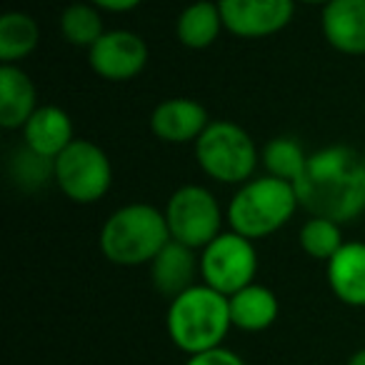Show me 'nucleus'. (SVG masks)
I'll list each match as a JSON object with an SVG mask.
<instances>
[{
  "instance_id": "nucleus-16",
  "label": "nucleus",
  "mask_w": 365,
  "mask_h": 365,
  "mask_svg": "<svg viewBox=\"0 0 365 365\" xmlns=\"http://www.w3.org/2000/svg\"><path fill=\"white\" fill-rule=\"evenodd\" d=\"M36 110V83L16 63H3L0 68V125L6 130H23L28 118Z\"/></svg>"
},
{
  "instance_id": "nucleus-14",
  "label": "nucleus",
  "mask_w": 365,
  "mask_h": 365,
  "mask_svg": "<svg viewBox=\"0 0 365 365\" xmlns=\"http://www.w3.org/2000/svg\"><path fill=\"white\" fill-rule=\"evenodd\" d=\"M195 253H198V250L178 243V240H170V243L150 260L153 288L160 295H168V298H175L182 290L193 288L195 275L200 273V260Z\"/></svg>"
},
{
  "instance_id": "nucleus-26",
  "label": "nucleus",
  "mask_w": 365,
  "mask_h": 365,
  "mask_svg": "<svg viewBox=\"0 0 365 365\" xmlns=\"http://www.w3.org/2000/svg\"><path fill=\"white\" fill-rule=\"evenodd\" d=\"M348 365H365V348L355 350V353L348 358Z\"/></svg>"
},
{
  "instance_id": "nucleus-18",
  "label": "nucleus",
  "mask_w": 365,
  "mask_h": 365,
  "mask_svg": "<svg viewBox=\"0 0 365 365\" xmlns=\"http://www.w3.org/2000/svg\"><path fill=\"white\" fill-rule=\"evenodd\" d=\"M220 31H225L223 16L213 0H195L188 8H182L175 21V38L188 51L210 48L220 38Z\"/></svg>"
},
{
  "instance_id": "nucleus-9",
  "label": "nucleus",
  "mask_w": 365,
  "mask_h": 365,
  "mask_svg": "<svg viewBox=\"0 0 365 365\" xmlns=\"http://www.w3.org/2000/svg\"><path fill=\"white\" fill-rule=\"evenodd\" d=\"M218 8L225 31L245 41L275 36L295 16V0H218Z\"/></svg>"
},
{
  "instance_id": "nucleus-10",
  "label": "nucleus",
  "mask_w": 365,
  "mask_h": 365,
  "mask_svg": "<svg viewBox=\"0 0 365 365\" xmlns=\"http://www.w3.org/2000/svg\"><path fill=\"white\" fill-rule=\"evenodd\" d=\"M148 46L133 31H106L88 51V63L93 73L103 81L125 83L140 76L148 66Z\"/></svg>"
},
{
  "instance_id": "nucleus-24",
  "label": "nucleus",
  "mask_w": 365,
  "mask_h": 365,
  "mask_svg": "<svg viewBox=\"0 0 365 365\" xmlns=\"http://www.w3.org/2000/svg\"><path fill=\"white\" fill-rule=\"evenodd\" d=\"M185 365H245V360L240 358L238 353L228 348H213V350H205V353H195L188 355V363Z\"/></svg>"
},
{
  "instance_id": "nucleus-11",
  "label": "nucleus",
  "mask_w": 365,
  "mask_h": 365,
  "mask_svg": "<svg viewBox=\"0 0 365 365\" xmlns=\"http://www.w3.org/2000/svg\"><path fill=\"white\" fill-rule=\"evenodd\" d=\"M208 125V110L203 103L193 98H165L150 113L153 135L170 145L195 143Z\"/></svg>"
},
{
  "instance_id": "nucleus-4",
  "label": "nucleus",
  "mask_w": 365,
  "mask_h": 365,
  "mask_svg": "<svg viewBox=\"0 0 365 365\" xmlns=\"http://www.w3.org/2000/svg\"><path fill=\"white\" fill-rule=\"evenodd\" d=\"M298 208L293 182L275 175H260L250 178L235 190L225 210V220L230 230L250 240H260L283 228Z\"/></svg>"
},
{
  "instance_id": "nucleus-1",
  "label": "nucleus",
  "mask_w": 365,
  "mask_h": 365,
  "mask_svg": "<svg viewBox=\"0 0 365 365\" xmlns=\"http://www.w3.org/2000/svg\"><path fill=\"white\" fill-rule=\"evenodd\" d=\"M293 185L308 215L353 223L365 213V153L343 143L320 148L308 155Z\"/></svg>"
},
{
  "instance_id": "nucleus-20",
  "label": "nucleus",
  "mask_w": 365,
  "mask_h": 365,
  "mask_svg": "<svg viewBox=\"0 0 365 365\" xmlns=\"http://www.w3.org/2000/svg\"><path fill=\"white\" fill-rule=\"evenodd\" d=\"M260 163L265 168V175L283 178V180L295 182L308 163V153L303 150L300 140L290 135L270 138L260 150Z\"/></svg>"
},
{
  "instance_id": "nucleus-3",
  "label": "nucleus",
  "mask_w": 365,
  "mask_h": 365,
  "mask_svg": "<svg viewBox=\"0 0 365 365\" xmlns=\"http://www.w3.org/2000/svg\"><path fill=\"white\" fill-rule=\"evenodd\" d=\"M165 213L150 203H128L113 210L101 228V253L120 268L150 265L170 243Z\"/></svg>"
},
{
  "instance_id": "nucleus-23",
  "label": "nucleus",
  "mask_w": 365,
  "mask_h": 365,
  "mask_svg": "<svg viewBox=\"0 0 365 365\" xmlns=\"http://www.w3.org/2000/svg\"><path fill=\"white\" fill-rule=\"evenodd\" d=\"M11 173L23 188H38V185H46L48 180H56V160L38 155L36 150L23 145V150L13 158Z\"/></svg>"
},
{
  "instance_id": "nucleus-27",
  "label": "nucleus",
  "mask_w": 365,
  "mask_h": 365,
  "mask_svg": "<svg viewBox=\"0 0 365 365\" xmlns=\"http://www.w3.org/2000/svg\"><path fill=\"white\" fill-rule=\"evenodd\" d=\"M295 3H303V6H313V8H325L330 0H295Z\"/></svg>"
},
{
  "instance_id": "nucleus-17",
  "label": "nucleus",
  "mask_w": 365,
  "mask_h": 365,
  "mask_svg": "<svg viewBox=\"0 0 365 365\" xmlns=\"http://www.w3.org/2000/svg\"><path fill=\"white\" fill-rule=\"evenodd\" d=\"M280 315L278 295L260 283H250L230 295V318L233 328L243 333H263L273 328Z\"/></svg>"
},
{
  "instance_id": "nucleus-13",
  "label": "nucleus",
  "mask_w": 365,
  "mask_h": 365,
  "mask_svg": "<svg viewBox=\"0 0 365 365\" xmlns=\"http://www.w3.org/2000/svg\"><path fill=\"white\" fill-rule=\"evenodd\" d=\"M325 278L340 303L365 308V243L345 240L343 248L325 263Z\"/></svg>"
},
{
  "instance_id": "nucleus-5",
  "label": "nucleus",
  "mask_w": 365,
  "mask_h": 365,
  "mask_svg": "<svg viewBox=\"0 0 365 365\" xmlns=\"http://www.w3.org/2000/svg\"><path fill=\"white\" fill-rule=\"evenodd\" d=\"M193 145L200 170L225 185L248 182L260 163V150L250 133L233 120H210Z\"/></svg>"
},
{
  "instance_id": "nucleus-21",
  "label": "nucleus",
  "mask_w": 365,
  "mask_h": 365,
  "mask_svg": "<svg viewBox=\"0 0 365 365\" xmlns=\"http://www.w3.org/2000/svg\"><path fill=\"white\" fill-rule=\"evenodd\" d=\"M61 33L71 46L91 51L98 38L106 33L103 11L93 3H73L61 13Z\"/></svg>"
},
{
  "instance_id": "nucleus-22",
  "label": "nucleus",
  "mask_w": 365,
  "mask_h": 365,
  "mask_svg": "<svg viewBox=\"0 0 365 365\" xmlns=\"http://www.w3.org/2000/svg\"><path fill=\"white\" fill-rule=\"evenodd\" d=\"M298 240L305 255H310L313 260H323V263H328L345 243L340 223L320 218V215H310V218L305 220L303 228H300Z\"/></svg>"
},
{
  "instance_id": "nucleus-15",
  "label": "nucleus",
  "mask_w": 365,
  "mask_h": 365,
  "mask_svg": "<svg viewBox=\"0 0 365 365\" xmlns=\"http://www.w3.org/2000/svg\"><path fill=\"white\" fill-rule=\"evenodd\" d=\"M73 140H76L73 120L58 106H38V110L23 125V143H26V148L36 150L38 155L51 158V160H56Z\"/></svg>"
},
{
  "instance_id": "nucleus-2",
  "label": "nucleus",
  "mask_w": 365,
  "mask_h": 365,
  "mask_svg": "<svg viewBox=\"0 0 365 365\" xmlns=\"http://www.w3.org/2000/svg\"><path fill=\"white\" fill-rule=\"evenodd\" d=\"M168 338L180 353L195 355L220 348L233 328L230 298L205 283H195L170 298L165 315Z\"/></svg>"
},
{
  "instance_id": "nucleus-8",
  "label": "nucleus",
  "mask_w": 365,
  "mask_h": 365,
  "mask_svg": "<svg viewBox=\"0 0 365 365\" xmlns=\"http://www.w3.org/2000/svg\"><path fill=\"white\" fill-rule=\"evenodd\" d=\"M258 275V250L255 240L223 230L200 250V278L205 285L215 288L223 295H233L245 285L255 283Z\"/></svg>"
},
{
  "instance_id": "nucleus-19",
  "label": "nucleus",
  "mask_w": 365,
  "mask_h": 365,
  "mask_svg": "<svg viewBox=\"0 0 365 365\" xmlns=\"http://www.w3.org/2000/svg\"><path fill=\"white\" fill-rule=\"evenodd\" d=\"M41 43V26L33 16L21 11L0 18V61L18 63L28 58Z\"/></svg>"
},
{
  "instance_id": "nucleus-25",
  "label": "nucleus",
  "mask_w": 365,
  "mask_h": 365,
  "mask_svg": "<svg viewBox=\"0 0 365 365\" xmlns=\"http://www.w3.org/2000/svg\"><path fill=\"white\" fill-rule=\"evenodd\" d=\"M96 8H101L103 13H130L140 6L143 0H88Z\"/></svg>"
},
{
  "instance_id": "nucleus-12",
  "label": "nucleus",
  "mask_w": 365,
  "mask_h": 365,
  "mask_svg": "<svg viewBox=\"0 0 365 365\" xmlns=\"http://www.w3.org/2000/svg\"><path fill=\"white\" fill-rule=\"evenodd\" d=\"M320 31L343 56H365V0H330L320 11Z\"/></svg>"
},
{
  "instance_id": "nucleus-6",
  "label": "nucleus",
  "mask_w": 365,
  "mask_h": 365,
  "mask_svg": "<svg viewBox=\"0 0 365 365\" xmlns=\"http://www.w3.org/2000/svg\"><path fill=\"white\" fill-rule=\"evenodd\" d=\"M68 200L81 205L98 203L113 185V165L108 153L98 143L76 138L56 158V180Z\"/></svg>"
},
{
  "instance_id": "nucleus-7",
  "label": "nucleus",
  "mask_w": 365,
  "mask_h": 365,
  "mask_svg": "<svg viewBox=\"0 0 365 365\" xmlns=\"http://www.w3.org/2000/svg\"><path fill=\"white\" fill-rule=\"evenodd\" d=\"M165 220L170 238L188 245L193 250H203L213 238L223 233L225 213L218 198L203 185H180L165 203Z\"/></svg>"
}]
</instances>
